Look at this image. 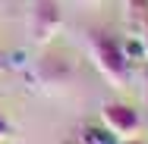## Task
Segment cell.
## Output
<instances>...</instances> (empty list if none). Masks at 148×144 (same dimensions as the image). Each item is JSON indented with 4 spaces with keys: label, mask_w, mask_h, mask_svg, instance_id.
Returning <instances> with one entry per match:
<instances>
[{
    "label": "cell",
    "mask_w": 148,
    "mask_h": 144,
    "mask_svg": "<svg viewBox=\"0 0 148 144\" xmlns=\"http://www.w3.org/2000/svg\"><path fill=\"white\" fill-rule=\"evenodd\" d=\"M79 141L82 144H117L120 138L107 128V125H85L79 132Z\"/></svg>",
    "instance_id": "cell-5"
},
{
    "label": "cell",
    "mask_w": 148,
    "mask_h": 144,
    "mask_svg": "<svg viewBox=\"0 0 148 144\" xmlns=\"http://www.w3.org/2000/svg\"><path fill=\"white\" fill-rule=\"evenodd\" d=\"M117 144H145V141H142V138H120Z\"/></svg>",
    "instance_id": "cell-9"
},
{
    "label": "cell",
    "mask_w": 148,
    "mask_h": 144,
    "mask_svg": "<svg viewBox=\"0 0 148 144\" xmlns=\"http://www.w3.org/2000/svg\"><path fill=\"white\" fill-rule=\"evenodd\" d=\"M101 119H104V125H107L114 135H123V138H129V135H132V132H139V125H142L139 110H132L129 103H120V100L104 103Z\"/></svg>",
    "instance_id": "cell-3"
},
{
    "label": "cell",
    "mask_w": 148,
    "mask_h": 144,
    "mask_svg": "<svg viewBox=\"0 0 148 144\" xmlns=\"http://www.w3.org/2000/svg\"><path fill=\"white\" fill-rule=\"evenodd\" d=\"M136 31L142 34V47H145V53H148V19H145V22H142V25H139Z\"/></svg>",
    "instance_id": "cell-8"
},
{
    "label": "cell",
    "mask_w": 148,
    "mask_h": 144,
    "mask_svg": "<svg viewBox=\"0 0 148 144\" xmlns=\"http://www.w3.org/2000/svg\"><path fill=\"white\" fill-rule=\"evenodd\" d=\"M38 78L44 85H63L69 78V63L63 57H54V53L41 57V63H38Z\"/></svg>",
    "instance_id": "cell-4"
},
{
    "label": "cell",
    "mask_w": 148,
    "mask_h": 144,
    "mask_svg": "<svg viewBox=\"0 0 148 144\" xmlns=\"http://www.w3.org/2000/svg\"><path fill=\"white\" fill-rule=\"evenodd\" d=\"M88 44H91L95 63H98V69L104 72V78L114 82L117 88L129 85V78H132V59L126 57V47L120 44L117 38L107 34V31H91Z\"/></svg>",
    "instance_id": "cell-1"
},
{
    "label": "cell",
    "mask_w": 148,
    "mask_h": 144,
    "mask_svg": "<svg viewBox=\"0 0 148 144\" xmlns=\"http://www.w3.org/2000/svg\"><path fill=\"white\" fill-rule=\"evenodd\" d=\"M10 135H13V125H10V122L0 116V141H3V138H10Z\"/></svg>",
    "instance_id": "cell-7"
},
{
    "label": "cell",
    "mask_w": 148,
    "mask_h": 144,
    "mask_svg": "<svg viewBox=\"0 0 148 144\" xmlns=\"http://www.w3.org/2000/svg\"><path fill=\"white\" fill-rule=\"evenodd\" d=\"M63 13H60V0H32L29 6V34L35 44H47L60 31Z\"/></svg>",
    "instance_id": "cell-2"
},
{
    "label": "cell",
    "mask_w": 148,
    "mask_h": 144,
    "mask_svg": "<svg viewBox=\"0 0 148 144\" xmlns=\"http://www.w3.org/2000/svg\"><path fill=\"white\" fill-rule=\"evenodd\" d=\"M126 19L132 28H139L148 19V0H126Z\"/></svg>",
    "instance_id": "cell-6"
}]
</instances>
